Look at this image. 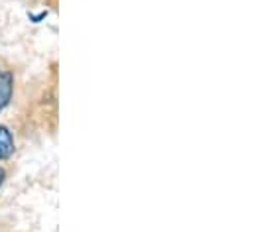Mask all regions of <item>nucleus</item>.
I'll return each mask as SVG.
<instances>
[{"mask_svg":"<svg viewBox=\"0 0 254 232\" xmlns=\"http://www.w3.org/2000/svg\"><path fill=\"white\" fill-rule=\"evenodd\" d=\"M14 91V77L10 73H0V113L8 107Z\"/></svg>","mask_w":254,"mask_h":232,"instance_id":"f257e3e1","label":"nucleus"},{"mask_svg":"<svg viewBox=\"0 0 254 232\" xmlns=\"http://www.w3.org/2000/svg\"><path fill=\"white\" fill-rule=\"evenodd\" d=\"M0 73H2V71H0Z\"/></svg>","mask_w":254,"mask_h":232,"instance_id":"20e7f679","label":"nucleus"},{"mask_svg":"<svg viewBox=\"0 0 254 232\" xmlns=\"http://www.w3.org/2000/svg\"><path fill=\"white\" fill-rule=\"evenodd\" d=\"M14 154V138L6 126H0V162Z\"/></svg>","mask_w":254,"mask_h":232,"instance_id":"f03ea898","label":"nucleus"},{"mask_svg":"<svg viewBox=\"0 0 254 232\" xmlns=\"http://www.w3.org/2000/svg\"><path fill=\"white\" fill-rule=\"evenodd\" d=\"M4 177H6V174H4V170L0 168V187H2V183H4Z\"/></svg>","mask_w":254,"mask_h":232,"instance_id":"7ed1b4c3","label":"nucleus"}]
</instances>
